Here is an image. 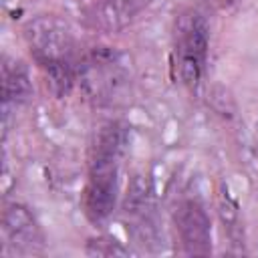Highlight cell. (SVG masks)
<instances>
[{
	"mask_svg": "<svg viewBox=\"0 0 258 258\" xmlns=\"http://www.w3.org/2000/svg\"><path fill=\"white\" fill-rule=\"evenodd\" d=\"M208 48L210 28L204 14L194 8L183 10L173 26V62L179 81L191 91L198 89L204 79Z\"/></svg>",
	"mask_w": 258,
	"mask_h": 258,
	"instance_id": "4",
	"label": "cell"
},
{
	"mask_svg": "<svg viewBox=\"0 0 258 258\" xmlns=\"http://www.w3.org/2000/svg\"><path fill=\"white\" fill-rule=\"evenodd\" d=\"M24 38L50 91L56 97H67L77 83L79 67L75 36L69 24L52 14L36 16L26 22Z\"/></svg>",
	"mask_w": 258,
	"mask_h": 258,
	"instance_id": "2",
	"label": "cell"
},
{
	"mask_svg": "<svg viewBox=\"0 0 258 258\" xmlns=\"http://www.w3.org/2000/svg\"><path fill=\"white\" fill-rule=\"evenodd\" d=\"M149 0H99L93 6L91 20L97 28L117 32L129 26Z\"/></svg>",
	"mask_w": 258,
	"mask_h": 258,
	"instance_id": "7",
	"label": "cell"
},
{
	"mask_svg": "<svg viewBox=\"0 0 258 258\" xmlns=\"http://www.w3.org/2000/svg\"><path fill=\"white\" fill-rule=\"evenodd\" d=\"M6 248L16 256H34L44 250V234L32 212L22 204H10L2 214Z\"/></svg>",
	"mask_w": 258,
	"mask_h": 258,
	"instance_id": "6",
	"label": "cell"
},
{
	"mask_svg": "<svg viewBox=\"0 0 258 258\" xmlns=\"http://www.w3.org/2000/svg\"><path fill=\"white\" fill-rule=\"evenodd\" d=\"M212 2H218V4L224 6V4H230V2H234V0H212Z\"/></svg>",
	"mask_w": 258,
	"mask_h": 258,
	"instance_id": "10",
	"label": "cell"
},
{
	"mask_svg": "<svg viewBox=\"0 0 258 258\" xmlns=\"http://www.w3.org/2000/svg\"><path fill=\"white\" fill-rule=\"evenodd\" d=\"M173 226L185 254L208 256L212 252V220L200 200H181L173 210Z\"/></svg>",
	"mask_w": 258,
	"mask_h": 258,
	"instance_id": "5",
	"label": "cell"
},
{
	"mask_svg": "<svg viewBox=\"0 0 258 258\" xmlns=\"http://www.w3.org/2000/svg\"><path fill=\"white\" fill-rule=\"evenodd\" d=\"M77 83L97 107H121L131 101L133 77L127 54L113 48H93L79 58Z\"/></svg>",
	"mask_w": 258,
	"mask_h": 258,
	"instance_id": "3",
	"label": "cell"
},
{
	"mask_svg": "<svg viewBox=\"0 0 258 258\" xmlns=\"http://www.w3.org/2000/svg\"><path fill=\"white\" fill-rule=\"evenodd\" d=\"M129 147V127L121 121L105 123L93 141L89 177L85 187V212L91 222L107 220L117 204L119 173Z\"/></svg>",
	"mask_w": 258,
	"mask_h": 258,
	"instance_id": "1",
	"label": "cell"
},
{
	"mask_svg": "<svg viewBox=\"0 0 258 258\" xmlns=\"http://www.w3.org/2000/svg\"><path fill=\"white\" fill-rule=\"evenodd\" d=\"M32 95V85L26 67L10 56H4L2 60V103L4 111L8 115L10 107L24 105Z\"/></svg>",
	"mask_w": 258,
	"mask_h": 258,
	"instance_id": "8",
	"label": "cell"
},
{
	"mask_svg": "<svg viewBox=\"0 0 258 258\" xmlns=\"http://www.w3.org/2000/svg\"><path fill=\"white\" fill-rule=\"evenodd\" d=\"M87 254H97V256H115V254H127V250L111 238H99L91 240L87 246Z\"/></svg>",
	"mask_w": 258,
	"mask_h": 258,
	"instance_id": "9",
	"label": "cell"
}]
</instances>
